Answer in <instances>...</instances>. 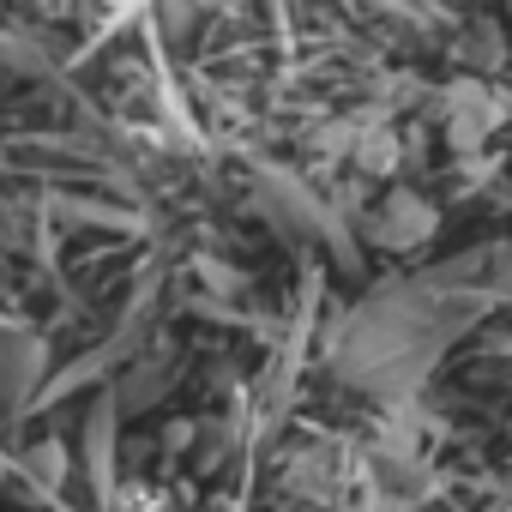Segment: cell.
<instances>
[{
  "label": "cell",
  "instance_id": "2",
  "mask_svg": "<svg viewBox=\"0 0 512 512\" xmlns=\"http://www.w3.org/2000/svg\"><path fill=\"white\" fill-rule=\"evenodd\" d=\"M356 163H362L368 175H392V169H398V133H392V127H368V133L356 139Z\"/></svg>",
  "mask_w": 512,
  "mask_h": 512
},
{
  "label": "cell",
  "instance_id": "1",
  "mask_svg": "<svg viewBox=\"0 0 512 512\" xmlns=\"http://www.w3.org/2000/svg\"><path fill=\"white\" fill-rule=\"evenodd\" d=\"M374 235H380L386 247H416V241L434 235V205L416 199V193H392V205H386V217H380Z\"/></svg>",
  "mask_w": 512,
  "mask_h": 512
}]
</instances>
